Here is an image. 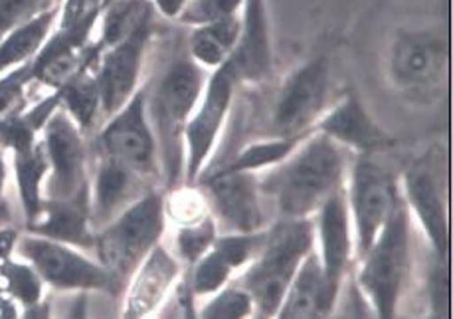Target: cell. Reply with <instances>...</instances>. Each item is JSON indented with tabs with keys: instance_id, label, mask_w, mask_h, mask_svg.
I'll list each match as a JSON object with an SVG mask.
<instances>
[{
	"instance_id": "obj_4",
	"label": "cell",
	"mask_w": 453,
	"mask_h": 319,
	"mask_svg": "<svg viewBox=\"0 0 453 319\" xmlns=\"http://www.w3.org/2000/svg\"><path fill=\"white\" fill-rule=\"evenodd\" d=\"M358 288L372 312L379 317L396 315L412 266V232L404 198L384 222L371 248L358 258Z\"/></svg>"
},
{
	"instance_id": "obj_29",
	"label": "cell",
	"mask_w": 453,
	"mask_h": 319,
	"mask_svg": "<svg viewBox=\"0 0 453 319\" xmlns=\"http://www.w3.org/2000/svg\"><path fill=\"white\" fill-rule=\"evenodd\" d=\"M218 234H220V230H218L214 218L210 214L196 222L179 226V232H176L174 238L176 258L187 266H192L212 248Z\"/></svg>"
},
{
	"instance_id": "obj_26",
	"label": "cell",
	"mask_w": 453,
	"mask_h": 319,
	"mask_svg": "<svg viewBox=\"0 0 453 319\" xmlns=\"http://www.w3.org/2000/svg\"><path fill=\"white\" fill-rule=\"evenodd\" d=\"M60 105L70 113L72 120L80 125V129L89 136L102 117V97H99L97 82L91 64L81 68L78 74L58 88Z\"/></svg>"
},
{
	"instance_id": "obj_32",
	"label": "cell",
	"mask_w": 453,
	"mask_h": 319,
	"mask_svg": "<svg viewBox=\"0 0 453 319\" xmlns=\"http://www.w3.org/2000/svg\"><path fill=\"white\" fill-rule=\"evenodd\" d=\"M200 317H248L254 315V301L238 282L230 280L224 288L208 296L206 304L198 309Z\"/></svg>"
},
{
	"instance_id": "obj_5",
	"label": "cell",
	"mask_w": 453,
	"mask_h": 319,
	"mask_svg": "<svg viewBox=\"0 0 453 319\" xmlns=\"http://www.w3.org/2000/svg\"><path fill=\"white\" fill-rule=\"evenodd\" d=\"M165 224V195L153 189L96 230L97 262L113 274L123 290L149 252L161 242Z\"/></svg>"
},
{
	"instance_id": "obj_17",
	"label": "cell",
	"mask_w": 453,
	"mask_h": 319,
	"mask_svg": "<svg viewBox=\"0 0 453 319\" xmlns=\"http://www.w3.org/2000/svg\"><path fill=\"white\" fill-rule=\"evenodd\" d=\"M153 189H157L153 179L113 159L97 155L89 177V218L94 230L111 222L125 208L137 203Z\"/></svg>"
},
{
	"instance_id": "obj_18",
	"label": "cell",
	"mask_w": 453,
	"mask_h": 319,
	"mask_svg": "<svg viewBox=\"0 0 453 319\" xmlns=\"http://www.w3.org/2000/svg\"><path fill=\"white\" fill-rule=\"evenodd\" d=\"M180 274L179 258L158 242L125 285L123 317H147L157 314L169 298L174 284L180 280Z\"/></svg>"
},
{
	"instance_id": "obj_16",
	"label": "cell",
	"mask_w": 453,
	"mask_h": 319,
	"mask_svg": "<svg viewBox=\"0 0 453 319\" xmlns=\"http://www.w3.org/2000/svg\"><path fill=\"white\" fill-rule=\"evenodd\" d=\"M315 221V242H319V260H321L326 296L333 307L337 306L342 282H345L352 254H355V240H352V224L347 206L345 187L325 200L313 216Z\"/></svg>"
},
{
	"instance_id": "obj_11",
	"label": "cell",
	"mask_w": 453,
	"mask_h": 319,
	"mask_svg": "<svg viewBox=\"0 0 453 319\" xmlns=\"http://www.w3.org/2000/svg\"><path fill=\"white\" fill-rule=\"evenodd\" d=\"M195 184L203 191L220 234H250L270 226L272 211L259 189L257 173L212 171Z\"/></svg>"
},
{
	"instance_id": "obj_13",
	"label": "cell",
	"mask_w": 453,
	"mask_h": 319,
	"mask_svg": "<svg viewBox=\"0 0 453 319\" xmlns=\"http://www.w3.org/2000/svg\"><path fill=\"white\" fill-rule=\"evenodd\" d=\"M155 12L147 14L129 35L107 48H96L91 62L99 97H102L104 121L129 102L141 88V72L145 66L149 42L153 38Z\"/></svg>"
},
{
	"instance_id": "obj_22",
	"label": "cell",
	"mask_w": 453,
	"mask_h": 319,
	"mask_svg": "<svg viewBox=\"0 0 453 319\" xmlns=\"http://www.w3.org/2000/svg\"><path fill=\"white\" fill-rule=\"evenodd\" d=\"M334 312L333 304L326 296L325 276L319 260L317 248L309 250V254L299 264L296 276L285 292L278 315L283 319H307V317H326Z\"/></svg>"
},
{
	"instance_id": "obj_12",
	"label": "cell",
	"mask_w": 453,
	"mask_h": 319,
	"mask_svg": "<svg viewBox=\"0 0 453 319\" xmlns=\"http://www.w3.org/2000/svg\"><path fill=\"white\" fill-rule=\"evenodd\" d=\"M331 94V64L313 58L283 80L272 107L270 137H301L315 131Z\"/></svg>"
},
{
	"instance_id": "obj_9",
	"label": "cell",
	"mask_w": 453,
	"mask_h": 319,
	"mask_svg": "<svg viewBox=\"0 0 453 319\" xmlns=\"http://www.w3.org/2000/svg\"><path fill=\"white\" fill-rule=\"evenodd\" d=\"M48 159L44 200H89V147L86 133L60 105L40 133Z\"/></svg>"
},
{
	"instance_id": "obj_20",
	"label": "cell",
	"mask_w": 453,
	"mask_h": 319,
	"mask_svg": "<svg viewBox=\"0 0 453 319\" xmlns=\"http://www.w3.org/2000/svg\"><path fill=\"white\" fill-rule=\"evenodd\" d=\"M317 131L355 153H386L394 147V139L376 123L357 96H345L337 105L321 115Z\"/></svg>"
},
{
	"instance_id": "obj_34",
	"label": "cell",
	"mask_w": 453,
	"mask_h": 319,
	"mask_svg": "<svg viewBox=\"0 0 453 319\" xmlns=\"http://www.w3.org/2000/svg\"><path fill=\"white\" fill-rule=\"evenodd\" d=\"M242 4H244V0H188L176 22L184 24V27H195V24L222 19V16L238 14Z\"/></svg>"
},
{
	"instance_id": "obj_1",
	"label": "cell",
	"mask_w": 453,
	"mask_h": 319,
	"mask_svg": "<svg viewBox=\"0 0 453 319\" xmlns=\"http://www.w3.org/2000/svg\"><path fill=\"white\" fill-rule=\"evenodd\" d=\"M347 149L313 131L281 163L257 173L259 189L275 221L313 218L326 198L345 187Z\"/></svg>"
},
{
	"instance_id": "obj_30",
	"label": "cell",
	"mask_w": 453,
	"mask_h": 319,
	"mask_svg": "<svg viewBox=\"0 0 453 319\" xmlns=\"http://www.w3.org/2000/svg\"><path fill=\"white\" fill-rule=\"evenodd\" d=\"M0 280L4 284V290L27 307H35L42 300V290L44 282L38 272L32 268L27 260H16V262H6L0 268Z\"/></svg>"
},
{
	"instance_id": "obj_21",
	"label": "cell",
	"mask_w": 453,
	"mask_h": 319,
	"mask_svg": "<svg viewBox=\"0 0 453 319\" xmlns=\"http://www.w3.org/2000/svg\"><path fill=\"white\" fill-rule=\"evenodd\" d=\"M36 237L52 238L80 250H94L96 230L89 218V200H44L38 214L24 222Z\"/></svg>"
},
{
	"instance_id": "obj_2",
	"label": "cell",
	"mask_w": 453,
	"mask_h": 319,
	"mask_svg": "<svg viewBox=\"0 0 453 319\" xmlns=\"http://www.w3.org/2000/svg\"><path fill=\"white\" fill-rule=\"evenodd\" d=\"M208 74L188 56L174 52L145 89V105L158 151L161 183L171 191L184 181V129L206 86Z\"/></svg>"
},
{
	"instance_id": "obj_31",
	"label": "cell",
	"mask_w": 453,
	"mask_h": 319,
	"mask_svg": "<svg viewBox=\"0 0 453 319\" xmlns=\"http://www.w3.org/2000/svg\"><path fill=\"white\" fill-rule=\"evenodd\" d=\"M35 86L30 62L0 75V125L28 107V91Z\"/></svg>"
},
{
	"instance_id": "obj_36",
	"label": "cell",
	"mask_w": 453,
	"mask_h": 319,
	"mask_svg": "<svg viewBox=\"0 0 453 319\" xmlns=\"http://www.w3.org/2000/svg\"><path fill=\"white\" fill-rule=\"evenodd\" d=\"M150 3H153L157 14H161L169 20H179V16L182 14L184 6L188 4V0H150Z\"/></svg>"
},
{
	"instance_id": "obj_6",
	"label": "cell",
	"mask_w": 453,
	"mask_h": 319,
	"mask_svg": "<svg viewBox=\"0 0 453 319\" xmlns=\"http://www.w3.org/2000/svg\"><path fill=\"white\" fill-rule=\"evenodd\" d=\"M384 153H355L349 161L345 191L357 260L371 248L384 222L402 203L400 175L382 159Z\"/></svg>"
},
{
	"instance_id": "obj_3",
	"label": "cell",
	"mask_w": 453,
	"mask_h": 319,
	"mask_svg": "<svg viewBox=\"0 0 453 319\" xmlns=\"http://www.w3.org/2000/svg\"><path fill=\"white\" fill-rule=\"evenodd\" d=\"M315 248L313 218L275 221L267 226V237L259 254L242 270L236 282L254 301V315L275 317L285 292L299 264Z\"/></svg>"
},
{
	"instance_id": "obj_15",
	"label": "cell",
	"mask_w": 453,
	"mask_h": 319,
	"mask_svg": "<svg viewBox=\"0 0 453 319\" xmlns=\"http://www.w3.org/2000/svg\"><path fill=\"white\" fill-rule=\"evenodd\" d=\"M441 179L440 159L430 151L406 167V171L400 175V187L408 211L422 224L432 254L448 260L449 224Z\"/></svg>"
},
{
	"instance_id": "obj_8",
	"label": "cell",
	"mask_w": 453,
	"mask_h": 319,
	"mask_svg": "<svg viewBox=\"0 0 453 319\" xmlns=\"http://www.w3.org/2000/svg\"><path fill=\"white\" fill-rule=\"evenodd\" d=\"M14 252L35 268L42 282L60 292H107L121 296L123 285L97 260L80 248L27 232L16 237Z\"/></svg>"
},
{
	"instance_id": "obj_25",
	"label": "cell",
	"mask_w": 453,
	"mask_h": 319,
	"mask_svg": "<svg viewBox=\"0 0 453 319\" xmlns=\"http://www.w3.org/2000/svg\"><path fill=\"white\" fill-rule=\"evenodd\" d=\"M11 155L22 216L24 222H28L38 214L42 203H44V183L48 175L46 151L42 139H38L35 145L27 149L11 151Z\"/></svg>"
},
{
	"instance_id": "obj_14",
	"label": "cell",
	"mask_w": 453,
	"mask_h": 319,
	"mask_svg": "<svg viewBox=\"0 0 453 319\" xmlns=\"http://www.w3.org/2000/svg\"><path fill=\"white\" fill-rule=\"evenodd\" d=\"M96 155L113 159L155 183H161L157 141L147 115L142 86L96 131Z\"/></svg>"
},
{
	"instance_id": "obj_38",
	"label": "cell",
	"mask_w": 453,
	"mask_h": 319,
	"mask_svg": "<svg viewBox=\"0 0 453 319\" xmlns=\"http://www.w3.org/2000/svg\"><path fill=\"white\" fill-rule=\"evenodd\" d=\"M58 3H62V0H58Z\"/></svg>"
},
{
	"instance_id": "obj_23",
	"label": "cell",
	"mask_w": 453,
	"mask_h": 319,
	"mask_svg": "<svg viewBox=\"0 0 453 319\" xmlns=\"http://www.w3.org/2000/svg\"><path fill=\"white\" fill-rule=\"evenodd\" d=\"M188 35L184 40L188 56L204 70H216L232 56L240 36V12L208 20L195 27H187Z\"/></svg>"
},
{
	"instance_id": "obj_19",
	"label": "cell",
	"mask_w": 453,
	"mask_h": 319,
	"mask_svg": "<svg viewBox=\"0 0 453 319\" xmlns=\"http://www.w3.org/2000/svg\"><path fill=\"white\" fill-rule=\"evenodd\" d=\"M230 62L240 86H259L272 75V36L265 0H244L240 11V36Z\"/></svg>"
},
{
	"instance_id": "obj_10",
	"label": "cell",
	"mask_w": 453,
	"mask_h": 319,
	"mask_svg": "<svg viewBox=\"0 0 453 319\" xmlns=\"http://www.w3.org/2000/svg\"><path fill=\"white\" fill-rule=\"evenodd\" d=\"M238 88L240 80L230 58L208 74L203 96L184 129V183L195 184L206 169Z\"/></svg>"
},
{
	"instance_id": "obj_37",
	"label": "cell",
	"mask_w": 453,
	"mask_h": 319,
	"mask_svg": "<svg viewBox=\"0 0 453 319\" xmlns=\"http://www.w3.org/2000/svg\"><path fill=\"white\" fill-rule=\"evenodd\" d=\"M8 183V161H6V149L0 147V198L4 197Z\"/></svg>"
},
{
	"instance_id": "obj_28",
	"label": "cell",
	"mask_w": 453,
	"mask_h": 319,
	"mask_svg": "<svg viewBox=\"0 0 453 319\" xmlns=\"http://www.w3.org/2000/svg\"><path fill=\"white\" fill-rule=\"evenodd\" d=\"M234 276H236V268L216 248V245H212L203 258H198L195 264L188 266L187 278L196 298H208L224 288Z\"/></svg>"
},
{
	"instance_id": "obj_33",
	"label": "cell",
	"mask_w": 453,
	"mask_h": 319,
	"mask_svg": "<svg viewBox=\"0 0 453 319\" xmlns=\"http://www.w3.org/2000/svg\"><path fill=\"white\" fill-rule=\"evenodd\" d=\"M169 192V198L165 197V214L166 218H173L179 226L196 222L210 214L204 195L198 184L187 183V187L179 184V187L171 189Z\"/></svg>"
},
{
	"instance_id": "obj_27",
	"label": "cell",
	"mask_w": 453,
	"mask_h": 319,
	"mask_svg": "<svg viewBox=\"0 0 453 319\" xmlns=\"http://www.w3.org/2000/svg\"><path fill=\"white\" fill-rule=\"evenodd\" d=\"M313 133V131H311ZM307 136L301 137H270L267 141L250 143L248 147L234 155L228 163L218 167L216 171H248V173H262L270 167L281 163L293 149Z\"/></svg>"
},
{
	"instance_id": "obj_35",
	"label": "cell",
	"mask_w": 453,
	"mask_h": 319,
	"mask_svg": "<svg viewBox=\"0 0 453 319\" xmlns=\"http://www.w3.org/2000/svg\"><path fill=\"white\" fill-rule=\"evenodd\" d=\"M60 4L58 0H0V40L16 27H20L32 16L46 8Z\"/></svg>"
},
{
	"instance_id": "obj_24",
	"label": "cell",
	"mask_w": 453,
	"mask_h": 319,
	"mask_svg": "<svg viewBox=\"0 0 453 319\" xmlns=\"http://www.w3.org/2000/svg\"><path fill=\"white\" fill-rule=\"evenodd\" d=\"M58 16H60V4L50 6L0 40V75L35 60L40 48L54 32Z\"/></svg>"
},
{
	"instance_id": "obj_7",
	"label": "cell",
	"mask_w": 453,
	"mask_h": 319,
	"mask_svg": "<svg viewBox=\"0 0 453 319\" xmlns=\"http://www.w3.org/2000/svg\"><path fill=\"white\" fill-rule=\"evenodd\" d=\"M448 40L438 30H398L386 56L392 86L414 104H430L448 86Z\"/></svg>"
}]
</instances>
